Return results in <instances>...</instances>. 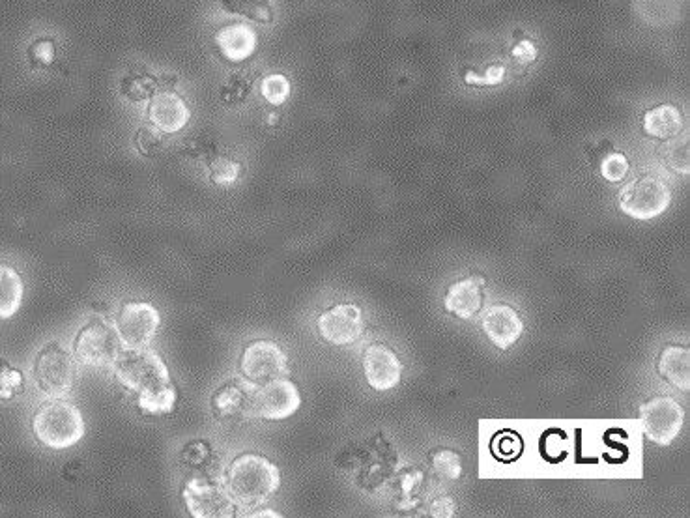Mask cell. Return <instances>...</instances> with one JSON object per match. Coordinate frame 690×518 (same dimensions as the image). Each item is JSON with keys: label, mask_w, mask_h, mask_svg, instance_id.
I'll return each mask as SVG.
<instances>
[{"label": "cell", "mask_w": 690, "mask_h": 518, "mask_svg": "<svg viewBox=\"0 0 690 518\" xmlns=\"http://www.w3.org/2000/svg\"><path fill=\"white\" fill-rule=\"evenodd\" d=\"M159 79L152 73L144 72V70H133V72L124 75L122 83H120V90L122 94L131 101H148L154 98V94L158 92Z\"/></svg>", "instance_id": "603a6c76"}, {"label": "cell", "mask_w": 690, "mask_h": 518, "mask_svg": "<svg viewBox=\"0 0 690 518\" xmlns=\"http://www.w3.org/2000/svg\"><path fill=\"white\" fill-rule=\"evenodd\" d=\"M122 350L116 326L105 317H94L81 328L75 339V358L90 367L113 365Z\"/></svg>", "instance_id": "8992f818"}, {"label": "cell", "mask_w": 690, "mask_h": 518, "mask_svg": "<svg viewBox=\"0 0 690 518\" xmlns=\"http://www.w3.org/2000/svg\"><path fill=\"white\" fill-rule=\"evenodd\" d=\"M662 158L670 169L679 174H689V139L687 135H679L668 139L662 148Z\"/></svg>", "instance_id": "484cf974"}, {"label": "cell", "mask_w": 690, "mask_h": 518, "mask_svg": "<svg viewBox=\"0 0 690 518\" xmlns=\"http://www.w3.org/2000/svg\"><path fill=\"white\" fill-rule=\"evenodd\" d=\"M240 365L245 378L255 384H264L288 375L287 354L274 341H255L247 345Z\"/></svg>", "instance_id": "8fae6325"}, {"label": "cell", "mask_w": 690, "mask_h": 518, "mask_svg": "<svg viewBox=\"0 0 690 518\" xmlns=\"http://www.w3.org/2000/svg\"><path fill=\"white\" fill-rule=\"evenodd\" d=\"M23 279L10 266L0 264V318H12L23 302Z\"/></svg>", "instance_id": "44dd1931"}, {"label": "cell", "mask_w": 690, "mask_h": 518, "mask_svg": "<svg viewBox=\"0 0 690 518\" xmlns=\"http://www.w3.org/2000/svg\"><path fill=\"white\" fill-rule=\"evenodd\" d=\"M363 371L371 388L376 391H389L399 386L403 376V365L391 348L373 345L367 348L363 356Z\"/></svg>", "instance_id": "5bb4252c"}, {"label": "cell", "mask_w": 690, "mask_h": 518, "mask_svg": "<svg viewBox=\"0 0 690 518\" xmlns=\"http://www.w3.org/2000/svg\"><path fill=\"white\" fill-rule=\"evenodd\" d=\"M505 68L504 66H496V68H489L485 75H477L474 72L466 73L464 81L468 85H498L504 81Z\"/></svg>", "instance_id": "836d02e7"}, {"label": "cell", "mask_w": 690, "mask_h": 518, "mask_svg": "<svg viewBox=\"0 0 690 518\" xmlns=\"http://www.w3.org/2000/svg\"><path fill=\"white\" fill-rule=\"evenodd\" d=\"M432 466H434V472L444 479H459L462 474V462L459 455L449 449L438 451L432 457Z\"/></svg>", "instance_id": "f1b7e54d"}, {"label": "cell", "mask_w": 690, "mask_h": 518, "mask_svg": "<svg viewBox=\"0 0 690 518\" xmlns=\"http://www.w3.org/2000/svg\"><path fill=\"white\" fill-rule=\"evenodd\" d=\"M511 57L515 58L518 64L528 66V64H532L533 60L537 58V49H535L533 42H530V40H524V42H520V44L513 49Z\"/></svg>", "instance_id": "d590c367"}, {"label": "cell", "mask_w": 690, "mask_h": 518, "mask_svg": "<svg viewBox=\"0 0 690 518\" xmlns=\"http://www.w3.org/2000/svg\"><path fill=\"white\" fill-rule=\"evenodd\" d=\"M260 92H262V98L268 101L270 105L279 107V105H283V103L288 100V96H290V81H288L285 75H281V73H272V75H268V77L262 79V83H260Z\"/></svg>", "instance_id": "4316f807"}, {"label": "cell", "mask_w": 690, "mask_h": 518, "mask_svg": "<svg viewBox=\"0 0 690 518\" xmlns=\"http://www.w3.org/2000/svg\"><path fill=\"white\" fill-rule=\"evenodd\" d=\"M137 146L144 156H154L163 150L165 139L163 131H159L156 126H144L137 133Z\"/></svg>", "instance_id": "4dcf8cb0"}, {"label": "cell", "mask_w": 690, "mask_h": 518, "mask_svg": "<svg viewBox=\"0 0 690 518\" xmlns=\"http://www.w3.org/2000/svg\"><path fill=\"white\" fill-rule=\"evenodd\" d=\"M34 376L45 395L53 399L66 397L77 378V363L72 352L60 343L44 346L34 361Z\"/></svg>", "instance_id": "277c9868"}, {"label": "cell", "mask_w": 690, "mask_h": 518, "mask_svg": "<svg viewBox=\"0 0 690 518\" xmlns=\"http://www.w3.org/2000/svg\"><path fill=\"white\" fill-rule=\"evenodd\" d=\"M113 365H115L116 378L120 380V384H124L126 388L137 393L171 382L165 361L156 350L148 346L122 348Z\"/></svg>", "instance_id": "3957f363"}, {"label": "cell", "mask_w": 690, "mask_h": 518, "mask_svg": "<svg viewBox=\"0 0 690 518\" xmlns=\"http://www.w3.org/2000/svg\"><path fill=\"white\" fill-rule=\"evenodd\" d=\"M227 485L234 502L251 509L266 504L274 496L281 485V475L274 462L266 457L245 453L230 464Z\"/></svg>", "instance_id": "6da1fadb"}, {"label": "cell", "mask_w": 690, "mask_h": 518, "mask_svg": "<svg viewBox=\"0 0 690 518\" xmlns=\"http://www.w3.org/2000/svg\"><path fill=\"white\" fill-rule=\"evenodd\" d=\"M184 154L193 159H212L217 156V144L206 137V135H197L193 139L187 141L186 146H184Z\"/></svg>", "instance_id": "d6a6232c"}, {"label": "cell", "mask_w": 690, "mask_h": 518, "mask_svg": "<svg viewBox=\"0 0 690 518\" xmlns=\"http://www.w3.org/2000/svg\"><path fill=\"white\" fill-rule=\"evenodd\" d=\"M270 0H219L221 8L229 14L245 15L259 23L272 21V8L268 4Z\"/></svg>", "instance_id": "d4e9b609"}, {"label": "cell", "mask_w": 690, "mask_h": 518, "mask_svg": "<svg viewBox=\"0 0 690 518\" xmlns=\"http://www.w3.org/2000/svg\"><path fill=\"white\" fill-rule=\"evenodd\" d=\"M240 163L227 156H216L210 161V178L216 186H232L240 178Z\"/></svg>", "instance_id": "83f0119b"}, {"label": "cell", "mask_w": 690, "mask_h": 518, "mask_svg": "<svg viewBox=\"0 0 690 518\" xmlns=\"http://www.w3.org/2000/svg\"><path fill=\"white\" fill-rule=\"evenodd\" d=\"M23 386V376L10 367L8 361L0 360V399H10Z\"/></svg>", "instance_id": "1f68e13d"}, {"label": "cell", "mask_w": 690, "mask_h": 518, "mask_svg": "<svg viewBox=\"0 0 690 518\" xmlns=\"http://www.w3.org/2000/svg\"><path fill=\"white\" fill-rule=\"evenodd\" d=\"M259 384L247 378H234L214 395V412L219 419L257 418L255 397Z\"/></svg>", "instance_id": "4fadbf2b"}, {"label": "cell", "mask_w": 690, "mask_h": 518, "mask_svg": "<svg viewBox=\"0 0 690 518\" xmlns=\"http://www.w3.org/2000/svg\"><path fill=\"white\" fill-rule=\"evenodd\" d=\"M216 45L229 62H244L257 51L259 34L249 23H230L217 30Z\"/></svg>", "instance_id": "e0dca14e"}, {"label": "cell", "mask_w": 690, "mask_h": 518, "mask_svg": "<svg viewBox=\"0 0 690 518\" xmlns=\"http://www.w3.org/2000/svg\"><path fill=\"white\" fill-rule=\"evenodd\" d=\"M187 509L197 518H225L234 515V498L221 479L193 475L184 485Z\"/></svg>", "instance_id": "52a82bcc"}, {"label": "cell", "mask_w": 690, "mask_h": 518, "mask_svg": "<svg viewBox=\"0 0 690 518\" xmlns=\"http://www.w3.org/2000/svg\"><path fill=\"white\" fill-rule=\"evenodd\" d=\"M30 58L40 66H49L55 60V44L51 40L36 42L30 47Z\"/></svg>", "instance_id": "e575fe53"}, {"label": "cell", "mask_w": 690, "mask_h": 518, "mask_svg": "<svg viewBox=\"0 0 690 518\" xmlns=\"http://www.w3.org/2000/svg\"><path fill=\"white\" fill-rule=\"evenodd\" d=\"M139 395V410L146 416H163L169 414L176 404V388L173 382L161 384L158 388L148 389Z\"/></svg>", "instance_id": "7402d4cb"}, {"label": "cell", "mask_w": 690, "mask_h": 518, "mask_svg": "<svg viewBox=\"0 0 690 518\" xmlns=\"http://www.w3.org/2000/svg\"><path fill=\"white\" fill-rule=\"evenodd\" d=\"M629 173V159L625 158L621 152H610L601 161V174L608 182H621Z\"/></svg>", "instance_id": "f546056e"}, {"label": "cell", "mask_w": 690, "mask_h": 518, "mask_svg": "<svg viewBox=\"0 0 690 518\" xmlns=\"http://www.w3.org/2000/svg\"><path fill=\"white\" fill-rule=\"evenodd\" d=\"M483 331L494 346L507 350L517 343L524 333V322L517 311L509 305H492L483 315Z\"/></svg>", "instance_id": "9a60e30c"}, {"label": "cell", "mask_w": 690, "mask_h": 518, "mask_svg": "<svg viewBox=\"0 0 690 518\" xmlns=\"http://www.w3.org/2000/svg\"><path fill=\"white\" fill-rule=\"evenodd\" d=\"M455 513V504L451 498H440L431 505L432 517H453Z\"/></svg>", "instance_id": "8d00e7d4"}, {"label": "cell", "mask_w": 690, "mask_h": 518, "mask_svg": "<svg viewBox=\"0 0 690 518\" xmlns=\"http://www.w3.org/2000/svg\"><path fill=\"white\" fill-rule=\"evenodd\" d=\"M683 130V116L676 105L664 103L659 107L649 109L644 115V131L655 139H672Z\"/></svg>", "instance_id": "ffe728a7"}, {"label": "cell", "mask_w": 690, "mask_h": 518, "mask_svg": "<svg viewBox=\"0 0 690 518\" xmlns=\"http://www.w3.org/2000/svg\"><path fill=\"white\" fill-rule=\"evenodd\" d=\"M318 331L330 345H352L363 333V313L354 303H339L318 317Z\"/></svg>", "instance_id": "7c38bea8"}, {"label": "cell", "mask_w": 690, "mask_h": 518, "mask_svg": "<svg viewBox=\"0 0 690 518\" xmlns=\"http://www.w3.org/2000/svg\"><path fill=\"white\" fill-rule=\"evenodd\" d=\"M36 438L51 449H68L75 446L87 431L81 410L66 401L44 404L32 419Z\"/></svg>", "instance_id": "7a4b0ae2"}, {"label": "cell", "mask_w": 690, "mask_h": 518, "mask_svg": "<svg viewBox=\"0 0 690 518\" xmlns=\"http://www.w3.org/2000/svg\"><path fill=\"white\" fill-rule=\"evenodd\" d=\"M672 191L657 176H642L629 182L619 193V208L638 221L659 217L668 210Z\"/></svg>", "instance_id": "5b68a950"}, {"label": "cell", "mask_w": 690, "mask_h": 518, "mask_svg": "<svg viewBox=\"0 0 690 518\" xmlns=\"http://www.w3.org/2000/svg\"><path fill=\"white\" fill-rule=\"evenodd\" d=\"M662 378L679 391H690V352L685 346H668L659 358Z\"/></svg>", "instance_id": "d6986e66"}, {"label": "cell", "mask_w": 690, "mask_h": 518, "mask_svg": "<svg viewBox=\"0 0 690 518\" xmlns=\"http://www.w3.org/2000/svg\"><path fill=\"white\" fill-rule=\"evenodd\" d=\"M148 116L152 126H156L163 133H178L186 128L189 122V107L186 101L173 90L156 92L150 100Z\"/></svg>", "instance_id": "2e32d148"}, {"label": "cell", "mask_w": 690, "mask_h": 518, "mask_svg": "<svg viewBox=\"0 0 690 518\" xmlns=\"http://www.w3.org/2000/svg\"><path fill=\"white\" fill-rule=\"evenodd\" d=\"M159 324L161 317L152 303H124L115 322L122 348H143L150 345L158 333Z\"/></svg>", "instance_id": "9c48e42d"}, {"label": "cell", "mask_w": 690, "mask_h": 518, "mask_svg": "<svg viewBox=\"0 0 690 518\" xmlns=\"http://www.w3.org/2000/svg\"><path fill=\"white\" fill-rule=\"evenodd\" d=\"M253 90V75L251 73L238 72L232 73L229 79L219 88V100L223 105L236 107L244 103Z\"/></svg>", "instance_id": "cb8c5ba5"}, {"label": "cell", "mask_w": 690, "mask_h": 518, "mask_svg": "<svg viewBox=\"0 0 690 518\" xmlns=\"http://www.w3.org/2000/svg\"><path fill=\"white\" fill-rule=\"evenodd\" d=\"M685 410L672 397H657L640 406V425L649 442L670 446L683 429Z\"/></svg>", "instance_id": "ba28073f"}, {"label": "cell", "mask_w": 690, "mask_h": 518, "mask_svg": "<svg viewBox=\"0 0 690 518\" xmlns=\"http://www.w3.org/2000/svg\"><path fill=\"white\" fill-rule=\"evenodd\" d=\"M481 285L483 281L477 277L462 279L459 283H455L447 290L446 300H444L447 311L462 320L474 317L475 313H479L481 303H483Z\"/></svg>", "instance_id": "ac0fdd59"}, {"label": "cell", "mask_w": 690, "mask_h": 518, "mask_svg": "<svg viewBox=\"0 0 690 518\" xmlns=\"http://www.w3.org/2000/svg\"><path fill=\"white\" fill-rule=\"evenodd\" d=\"M302 406L300 389L290 382L288 378H274L270 382L260 384L255 397V412L257 418L268 421H281V419L294 416Z\"/></svg>", "instance_id": "30bf717a"}]
</instances>
